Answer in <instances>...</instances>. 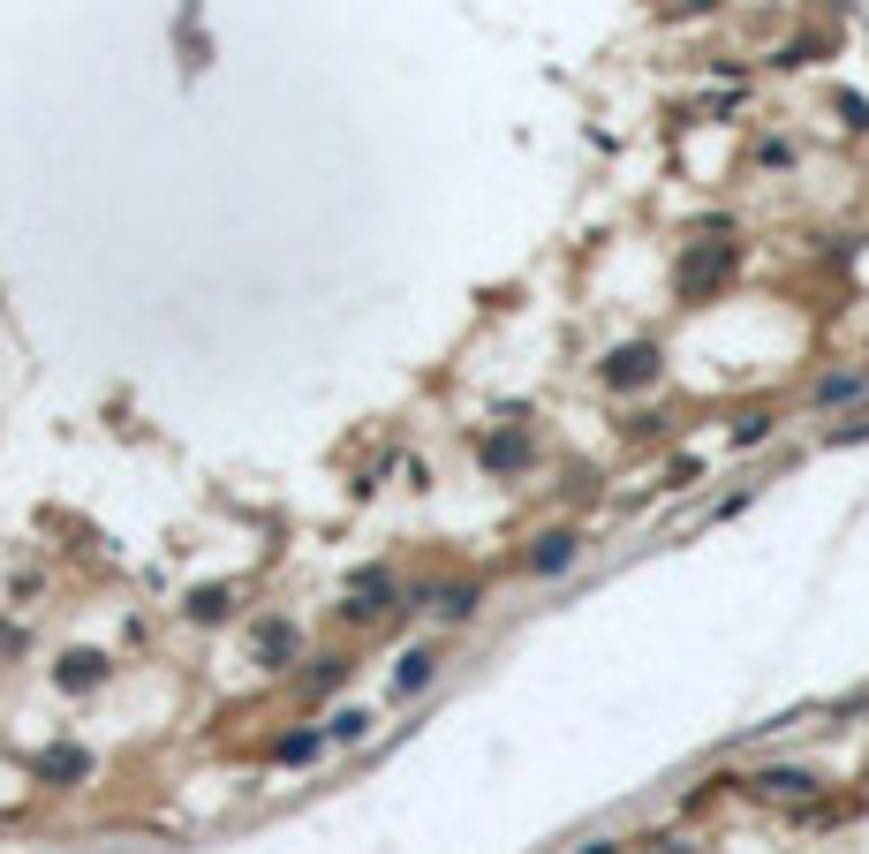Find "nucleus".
<instances>
[{"instance_id":"nucleus-5","label":"nucleus","mask_w":869,"mask_h":854,"mask_svg":"<svg viewBox=\"0 0 869 854\" xmlns=\"http://www.w3.org/2000/svg\"><path fill=\"white\" fill-rule=\"evenodd\" d=\"M386 590H393L386 575H356V598H363V613H378V605H386Z\"/></svg>"},{"instance_id":"nucleus-4","label":"nucleus","mask_w":869,"mask_h":854,"mask_svg":"<svg viewBox=\"0 0 869 854\" xmlns=\"http://www.w3.org/2000/svg\"><path fill=\"white\" fill-rule=\"evenodd\" d=\"M424 681H431V658H424V650H409V658L393 666V696H409V688H424Z\"/></svg>"},{"instance_id":"nucleus-8","label":"nucleus","mask_w":869,"mask_h":854,"mask_svg":"<svg viewBox=\"0 0 869 854\" xmlns=\"http://www.w3.org/2000/svg\"><path fill=\"white\" fill-rule=\"evenodd\" d=\"M227 613V590H197V620H220Z\"/></svg>"},{"instance_id":"nucleus-2","label":"nucleus","mask_w":869,"mask_h":854,"mask_svg":"<svg viewBox=\"0 0 869 854\" xmlns=\"http://www.w3.org/2000/svg\"><path fill=\"white\" fill-rule=\"evenodd\" d=\"M567 560H575V537H567V530H552L545 537V545H537V552H529V567H537V575H560V567Z\"/></svg>"},{"instance_id":"nucleus-7","label":"nucleus","mask_w":869,"mask_h":854,"mask_svg":"<svg viewBox=\"0 0 869 854\" xmlns=\"http://www.w3.org/2000/svg\"><path fill=\"white\" fill-rule=\"evenodd\" d=\"M280 756H288V764H310V756H318V734H295V741H280Z\"/></svg>"},{"instance_id":"nucleus-1","label":"nucleus","mask_w":869,"mask_h":854,"mask_svg":"<svg viewBox=\"0 0 869 854\" xmlns=\"http://www.w3.org/2000/svg\"><path fill=\"white\" fill-rule=\"evenodd\" d=\"M650 371H658V356H650V348H620V356L605 363V386H620V393H635V386H643Z\"/></svg>"},{"instance_id":"nucleus-3","label":"nucleus","mask_w":869,"mask_h":854,"mask_svg":"<svg viewBox=\"0 0 869 854\" xmlns=\"http://www.w3.org/2000/svg\"><path fill=\"white\" fill-rule=\"evenodd\" d=\"M288 650H295V635L280 628V620H265V628H257V658H265V666H280Z\"/></svg>"},{"instance_id":"nucleus-6","label":"nucleus","mask_w":869,"mask_h":854,"mask_svg":"<svg viewBox=\"0 0 869 854\" xmlns=\"http://www.w3.org/2000/svg\"><path fill=\"white\" fill-rule=\"evenodd\" d=\"M484 462H492V469H514V462H522V439H492V446H484Z\"/></svg>"}]
</instances>
